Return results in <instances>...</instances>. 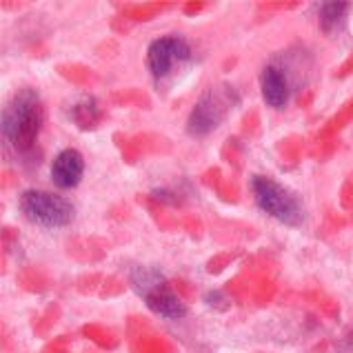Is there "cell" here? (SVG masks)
Instances as JSON below:
<instances>
[{
  "instance_id": "3957f363",
  "label": "cell",
  "mask_w": 353,
  "mask_h": 353,
  "mask_svg": "<svg viewBox=\"0 0 353 353\" xmlns=\"http://www.w3.org/2000/svg\"><path fill=\"white\" fill-rule=\"evenodd\" d=\"M251 194L260 211H265L267 216H271L278 223L287 227H300L305 223V205L302 200L271 176L256 174L251 176Z\"/></svg>"
},
{
  "instance_id": "52a82bcc",
  "label": "cell",
  "mask_w": 353,
  "mask_h": 353,
  "mask_svg": "<svg viewBox=\"0 0 353 353\" xmlns=\"http://www.w3.org/2000/svg\"><path fill=\"white\" fill-rule=\"evenodd\" d=\"M260 94L262 100L276 112H282L287 105H289V98H291V85H289V78L287 72L278 65H267L262 67L260 72Z\"/></svg>"
},
{
  "instance_id": "7a4b0ae2",
  "label": "cell",
  "mask_w": 353,
  "mask_h": 353,
  "mask_svg": "<svg viewBox=\"0 0 353 353\" xmlns=\"http://www.w3.org/2000/svg\"><path fill=\"white\" fill-rule=\"evenodd\" d=\"M129 287L134 289V294L145 302L149 311H154L156 316L167 320H180L187 314V305L183 302L171 282L163 271L156 267L138 265L129 271Z\"/></svg>"
},
{
  "instance_id": "277c9868",
  "label": "cell",
  "mask_w": 353,
  "mask_h": 353,
  "mask_svg": "<svg viewBox=\"0 0 353 353\" xmlns=\"http://www.w3.org/2000/svg\"><path fill=\"white\" fill-rule=\"evenodd\" d=\"M18 207L29 223L47 229L69 227L76 218V207L72 200L43 189L23 191L18 200Z\"/></svg>"
},
{
  "instance_id": "9c48e42d",
  "label": "cell",
  "mask_w": 353,
  "mask_h": 353,
  "mask_svg": "<svg viewBox=\"0 0 353 353\" xmlns=\"http://www.w3.org/2000/svg\"><path fill=\"white\" fill-rule=\"evenodd\" d=\"M69 118H72V123L78 129L92 131L100 125V120L105 118V112L94 96H80L76 103L69 107Z\"/></svg>"
},
{
  "instance_id": "8992f818",
  "label": "cell",
  "mask_w": 353,
  "mask_h": 353,
  "mask_svg": "<svg viewBox=\"0 0 353 353\" xmlns=\"http://www.w3.org/2000/svg\"><path fill=\"white\" fill-rule=\"evenodd\" d=\"M191 58V47L185 38L180 36H163L151 40L147 49V69L156 80L165 78L176 60H189Z\"/></svg>"
},
{
  "instance_id": "6da1fadb",
  "label": "cell",
  "mask_w": 353,
  "mask_h": 353,
  "mask_svg": "<svg viewBox=\"0 0 353 353\" xmlns=\"http://www.w3.org/2000/svg\"><path fill=\"white\" fill-rule=\"evenodd\" d=\"M45 107L34 87L18 89L3 109V138L20 154L34 149L43 131Z\"/></svg>"
},
{
  "instance_id": "30bf717a",
  "label": "cell",
  "mask_w": 353,
  "mask_h": 353,
  "mask_svg": "<svg viewBox=\"0 0 353 353\" xmlns=\"http://www.w3.org/2000/svg\"><path fill=\"white\" fill-rule=\"evenodd\" d=\"M349 14V3H320L318 5V18L320 27L325 34H334L345 25Z\"/></svg>"
},
{
  "instance_id": "5b68a950",
  "label": "cell",
  "mask_w": 353,
  "mask_h": 353,
  "mask_svg": "<svg viewBox=\"0 0 353 353\" xmlns=\"http://www.w3.org/2000/svg\"><path fill=\"white\" fill-rule=\"evenodd\" d=\"M231 89H225V92H218V89H207V92L198 98V103L194 105V109L189 112L187 118V134L194 138H205L211 131H216L220 127V123L227 116V109L231 103L236 100L229 98Z\"/></svg>"
},
{
  "instance_id": "8fae6325",
  "label": "cell",
  "mask_w": 353,
  "mask_h": 353,
  "mask_svg": "<svg viewBox=\"0 0 353 353\" xmlns=\"http://www.w3.org/2000/svg\"><path fill=\"white\" fill-rule=\"evenodd\" d=\"M205 302L211 307V309H216V311H227L229 309V298L223 294V291H207V296H205Z\"/></svg>"
},
{
  "instance_id": "ba28073f",
  "label": "cell",
  "mask_w": 353,
  "mask_h": 353,
  "mask_svg": "<svg viewBox=\"0 0 353 353\" xmlns=\"http://www.w3.org/2000/svg\"><path fill=\"white\" fill-rule=\"evenodd\" d=\"M85 176V158L78 149L67 147L56 154L52 163V183L58 189H74Z\"/></svg>"
}]
</instances>
